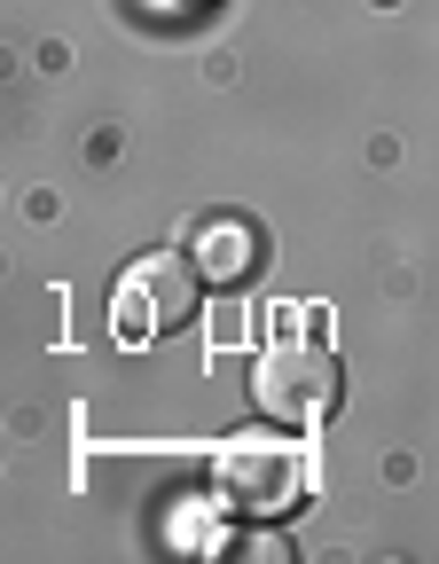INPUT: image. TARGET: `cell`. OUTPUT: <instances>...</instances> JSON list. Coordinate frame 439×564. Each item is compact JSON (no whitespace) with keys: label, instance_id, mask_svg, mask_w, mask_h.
Returning <instances> with one entry per match:
<instances>
[{"label":"cell","instance_id":"obj_1","mask_svg":"<svg viewBox=\"0 0 439 564\" xmlns=\"http://www.w3.org/2000/svg\"><path fill=\"white\" fill-rule=\"evenodd\" d=\"M251 400H259V415L290 423V432H299V423H322L338 408V352L307 345V337L267 345L251 361Z\"/></svg>","mask_w":439,"mask_h":564},{"label":"cell","instance_id":"obj_2","mask_svg":"<svg viewBox=\"0 0 439 564\" xmlns=\"http://www.w3.org/2000/svg\"><path fill=\"white\" fill-rule=\"evenodd\" d=\"M196 267L181 259V251H141L126 274H118V337L126 345H150V337H173V329H189L196 322Z\"/></svg>","mask_w":439,"mask_h":564},{"label":"cell","instance_id":"obj_3","mask_svg":"<svg viewBox=\"0 0 439 564\" xmlns=\"http://www.w3.org/2000/svg\"><path fill=\"white\" fill-rule=\"evenodd\" d=\"M212 486H220V502H228V510L275 518V510H290L307 494V455L290 447V440L244 432V440H228V447L212 455Z\"/></svg>","mask_w":439,"mask_h":564},{"label":"cell","instance_id":"obj_4","mask_svg":"<svg viewBox=\"0 0 439 564\" xmlns=\"http://www.w3.org/2000/svg\"><path fill=\"white\" fill-rule=\"evenodd\" d=\"M196 274L212 291H236V282L259 274V228L251 220H204L196 228Z\"/></svg>","mask_w":439,"mask_h":564}]
</instances>
